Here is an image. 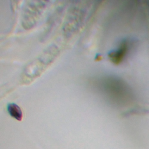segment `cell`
<instances>
[{
    "instance_id": "cell-1",
    "label": "cell",
    "mask_w": 149,
    "mask_h": 149,
    "mask_svg": "<svg viewBox=\"0 0 149 149\" xmlns=\"http://www.w3.org/2000/svg\"><path fill=\"white\" fill-rule=\"evenodd\" d=\"M7 109L9 114L13 118L20 121L22 119V112L20 107L15 103H10L8 105Z\"/></svg>"
}]
</instances>
